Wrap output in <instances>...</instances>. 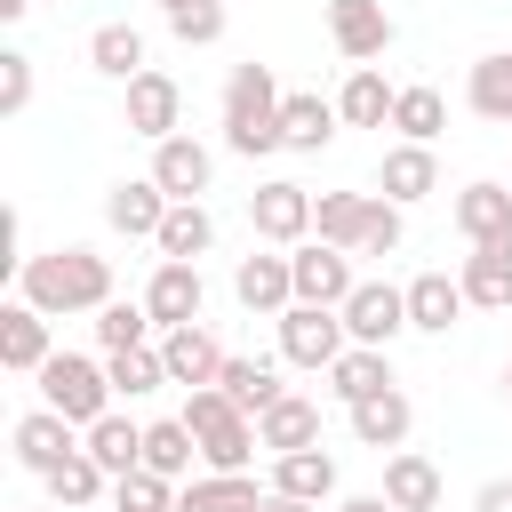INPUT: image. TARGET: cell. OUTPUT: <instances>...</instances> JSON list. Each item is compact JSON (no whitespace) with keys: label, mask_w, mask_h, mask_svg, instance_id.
Here are the masks:
<instances>
[{"label":"cell","mask_w":512,"mask_h":512,"mask_svg":"<svg viewBox=\"0 0 512 512\" xmlns=\"http://www.w3.org/2000/svg\"><path fill=\"white\" fill-rule=\"evenodd\" d=\"M16 296L32 304V312H48V320H72V312H104L112 304V256H96V248H40V256H24L16 264Z\"/></svg>","instance_id":"obj_1"},{"label":"cell","mask_w":512,"mask_h":512,"mask_svg":"<svg viewBox=\"0 0 512 512\" xmlns=\"http://www.w3.org/2000/svg\"><path fill=\"white\" fill-rule=\"evenodd\" d=\"M280 104H288V88L272 80V64H232L224 72V144L240 152V160H264V152H280Z\"/></svg>","instance_id":"obj_2"},{"label":"cell","mask_w":512,"mask_h":512,"mask_svg":"<svg viewBox=\"0 0 512 512\" xmlns=\"http://www.w3.org/2000/svg\"><path fill=\"white\" fill-rule=\"evenodd\" d=\"M312 240H328L344 256H392L408 240V224L384 192H320L312 200Z\"/></svg>","instance_id":"obj_3"},{"label":"cell","mask_w":512,"mask_h":512,"mask_svg":"<svg viewBox=\"0 0 512 512\" xmlns=\"http://www.w3.org/2000/svg\"><path fill=\"white\" fill-rule=\"evenodd\" d=\"M184 424H192V440H200V472H248L256 464V416H240L216 384L208 392H184Z\"/></svg>","instance_id":"obj_4"},{"label":"cell","mask_w":512,"mask_h":512,"mask_svg":"<svg viewBox=\"0 0 512 512\" xmlns=\"http://www.w3.org/2000/svg\"><path fill=\"white\" fill-rule=\"evenodd\" d=\"M32 384H40V408L72 416L80 432H88L96 416H112V368H104V360H88V352H56Z\"/></svg>","instance_id":"obj_5"},{"label":"cell","mask_w":512,"mask_h":512,"mask_svg":"<svg viewBox=\"0 0 512 512\" xmlns=\"http://www.w3.org/2000/svg\"><path fill=\"white\" fill-rule=\"evenodd\" d=\"M344 352H352V336H344V312H328V304H288V312H280V360H288V368H312V376H328Z\"/></svg>","instance_id":"obj_6"},{"label":"cell","mask_w":512,"mask_h":512,"mask_svg":"<svg viewBox=\"0 0 512 512\" xmlns=\"http://www.w3.org/2000/svg\"><path fill=\"white\" fill-rule=\"evenodd\" d=\"M248 224H256L264 248H304L312 240V192L288 184V176H272V184L248 192Z\"/></svg>","instance_id":"obj_7"},{"label":"cell","mask_w":512,"mask_h":512,"mask_svg":"<svg viewBox=\"0 0 512 512\" xmlns=\"http://www.w3.org/2000/svg\"><path fill=\"white\" fill-rule=\"evenodd\" d=\"M344 336L368 344V352H384L392 336H408V288H392V280H360V288L344 296Z\"/></svg>","instance_id":"obj_8"},{"label":"cell","mask_w":512,"mask_h":512,"mask_svg":"<svg viewBox=\"0 0 512 512\" xmlns=\"http://www.w3.org/2000/svg\"><path fill=\"white\" fill-rule=\"evenodd\" d=\"M288 272H296V304H328V312H344V296L360 288L352 256H344V248H328V240L288 248Z\"/></svg>","instance_id":"obj_9"},{"label":"cell","mask_w":512,"mask_h":512,"mask_svg":"<svg viewBox=\"0 0 512 512\" xmlns=\"http://www.w3.org/2000/svg\"><path fill=\"white\" fill-rule=\"evenodd\" d=\"M80 448H88V432H80L72 416H56V408H24V416H16V464H24V472L48 480V472L72 464Z\"/></svg>","instance_id":"obj_10"},{"label":"cell","mask_w":512,"mask_h":512,"mask_svg":"<svg viewBox=\"0 0 512 512\" xmlns=\"http://www.w3.org/2000/svg\"><path fill=\"white\" fill-rule=\"evenodd\" d=\"M328 40L344 64H376L400 40V24L384 16V0H328Z\"/></svg>","instance_id":"obj_11"},{"label":"cell","mask_w":512,"mask_h":512,"mask_svg":"<svg viewBox=\"0 0 512 512\" xmlns=\"http://www.w3.org/2000/svg\"><path fill=\"white\" fill-rule=\"evenodd\" d=\"M232 296H240L248 312L280 320V312L296 304V272H288V248H248V256L232 264Z\"/></svg>","instance_id":"obj_12"},{"label":"cell","mask_w":512,"mask_h":512,"mask_svg":"<svg viewBox=\"0 0 512 512\" xmlns=\"http://www.w3.org/2000/svg\"><path fill=\"white\" fill-rule=\"evenodd\" d=\"M128 136H144V144L184 136V88L168 72H136L128 80Z\"/></svg>","instance_id":"obj_13"},{"label":"cell","mask_w":512,"mask_h":512,"mask_svg":"<svg viewBox=\"0 0 512 512\" xmlns=\"http://www.w3.org/2000/svg\"><path fill=\"white\" fill-rule=\"evenodd\" d=\"M200 304H208L200 264H152V280H144V312H152V328H160V336H168V328H192V320H200Z\"/></svg>","instance_id":"obj_14"},{"label":"cell","mask_w":512,"mask_h":512,"mask_svg":"<svg viewBox=\"0 0 512 512\" xmlns=\"http://www.w3.org/2000/svg\"><path fill=\"white\" fill-rule=\"evenodd\" d=\"M48 360H56L48 312H32L24 296H8V304H0V368H8V376H40Z\"/></svg>","instance_id":"obj_15"},{"label":"cell","mask_w":512,"mask_h":512,"mask_svg":"<svg viewBox=\"0 0 512 512\" xmlns=\"http://www.w3.org/2000/svg\"><path fill=\"white\" fill-rule=\"evenodd\" d=\"M152 184H160L168 200H200V192L216 184V152H208L200 136H168V144H152Z\"/></svg>","instance_id":"obj_16"},{"label":"cell","mask_w":512,"mask_h":512,"mask_svg":"<svg viewBox=\"0 0 512 512\" xmlns=\"http://www.w3.org/2000/svg\"><path fill=\"white\" fill-rule=\"evenodd\" d=\"M168 208H176V200H168L152 176H120V184L104 192V224H112V232H128V240H160Z\"/></svg>","instance_id":"obj_17"},{"label":"cell","mask_w":512,"mask_h":512,"mask_svg":"<svg viewBox=\"0 0 512 512\" xmlns=\"http://www.w3.org/2000/svg\"><path fill=\"white\" fill-rule=\"evenodd\" d=\"M160 360H168V384L208 392V384L224 376V360H232V352H224V344H216V336L192 320V328H168V336H160Z\"/></svg>","instance_id":"obj_18"},{"label":"cell","mask_w":512,"mask_h":512,"mask_svg":"<svg viewBox=\"0 0 512 512\" xmlns=\"http://www.w3.org/2000/svg\"><path fill=\"white\" fill-rule=\"evenodd\" d=\"M448 216H456V232H464L472 248H512V192H504V184H488V176L464 184Z\"/></svg>","instance_id":"obj_19"},{"label":"cell","mask_w":512,"mask_h":512,"mask_svg":"<svg viewBox=\"0 0 512 512\" xmlns=\"http://www.w3.org/2000/svg\"><path fill=\"white\" fill-rule=\"evenodd\" d=\"M336 128H344L336 96H320V88H288V104H280V152H320V144H336Z\"/></svg>","instance_id":"obj_20"},{"label":"cell","mask_w":512,"mask_h":512,"mask_svg":"<svg viewBox=\"0 0 512 512\" xmlns=\"http://www.w3.org/2000/svg\"><path fill=\"white\" fill-rule=\"evenodd\" d=\"M376 192H384L392 208L432 200V192H440V160H432V144H392V152L376 160Z\"/></svg>","instance_id":"obj_21"},{"label":"cell","mask_w":512,"mask_h":512,"mask_svg":"<svg viewBox=\"0 0 512 512\" xmlns=\"http://www.w3.org/2000/svg\"><path fill=\"white\" fill-rule=\"evenodd\" d=\"M256 440H264V456L320 448V400H304V392H280V400L256 416Z\"/></svg>","instance_id":"obj_22"},{"label":"cell","mask_w":512,"mask_h":512,"mask_svg":"<svg viewBox=\"0 0 512 512\" xmlns=\"http://www.w3.org/2000/svg\"><path fill=\"white\" fill-rule=\"evenodd\" d=\"M392 512H440V464L416 456V448H392L384 456V488H376Z\"/></svg>","instance_id":"obj_23"},{"label":"cell","mask_w":512,"mask_h":512,"mask_svg":"<svg viewBox=\"0 0 512 512\" xmlns=\"http://www.w3.org/2000/svg\"><path fill=\"white\" fill-rule=\"evenodd\" d=\"M464 312H472L464 304V280H448V272H416L408 280V328L416 336H448Z\"/></svg>","instance_id":"obj_24"},{"label":"cell","mask_w":512,"mask_h":512,"mask_svg":"<svg viewBox=\"0 0 512 512\" xmlns=\"http://www.w3.org/2000/svg\"><path fill=\"white\" fill-rule=\"evenodd\" d=\"M216 392H224L240 416H264L288 384H280V360H264V352H232V360H224V376H216Z\"/></svg>","instance_id":"obj_25"},{"label":"cell","mask_w":512,"mask_h":512,"mask_svg":"<svg viewBox=\"0 0 512 512\" xmlns=\"http://www.w3.org/2000/svg\"><path fill=\"white\" fill-rule=\"evenodd\" d=\"M272 488H256V472H200L176 488V512H264Z\"/></svg>","instance_id":"obj_26"},{"label":"cell","mask_w":512,"mask_h":512,"mask_svg":"<svg viewBox=\"0 0 512 512\" xmlns=\"http://www.w3.org/2000/svg\"><path fill=\"white\" fill-rule=\"evenodd\" d=\"M392 104H400V88H392L376 64H352V72H344V88H336L344 128H392Z\"/></svg>","instance_id":"obj_27"},{"label":"cell","mask_w":512,"mask_h":512,"mask_svg":"<svg viewBox=\"0 0 512 512\" xmlns=\"http://www.w3.org/2000/svg\"><path fill=\"white\" fill-rule=\"evenodd\" d=\"M408 424H416V408H408V392H400V384L352 408V440H360V448H376V456H392V448L408 440Z\"/></svg>","instance_id":"obj_28"},{"label":"cell","mask_w":512,"mask_h":512,"mask_svg":"<svg viewBox=\"0 0 512 512\" xmlns=\"http://www.w3.org/2000/svg\"><path fill=\"white\" fill-rule=\"evenodd\" d=\"M200 464V440H192V424L184 416H160V424H144V472H160V480H200L192 472Z\"/></svg>","instance_id":"obj_29"},{"label":"cell","mask_w":512,"mask_h":512,"mask_svg":"<svg viewBox=\"0 0 512 512\" xmlns=\"http://www.w3.org/2000/svg\"><path fill=\"white\" fill-rule=\"evenodd\" d=\"M272 496H296V504H328V496H336V456H328V448H296V456H272Z\"/></svg>","instance_id":"obj_30"},{"label":"cell","mask_w":512,"mask_h":512,"mask_svg":"<svg viewBox=\"0 0 512 512\" xmlns=\"http://www.w3.org/2000/svg\"><path fill=\"white\" fill-rule=\"evenodd\" d=\"M152 248H160V264H200V256H208V248H216V216H208V208H200V200H176V208H168V224H160V240H152Z\"/></svg>","instance_id":"obj_31"},{"label":"cell","mask_w":512,"mask_h":512,"mask_svg":"<svg viewBox=\"0 0 512 512\" xmlns=\"http://www.w3.org/2000/svg\"><path fill=\"white\" fill-rule=\"evenodd\" d=\"M88 456H96L112 480L144 472V424H136V416H120V408H112V416H96V424H88Z\"/></svg>","instance_id":"obj_32"},{"label":"cell","mask_w":512,"mask_h":512,"mask_svg":"<svg viewBox=\"0 0 512 512\" xmlns=\"http://www.w3.org/2000/svg\"><path fill=\"white\" fill-rule=\"evenodd\" d=\"M48 504H56V512H96V504H112V472L80 448L72 464H56V472H48Z\"/></svg>","instance_id":"obj_33"},{"label":"cell","mask_w":512,"mask_h":512,"mask_svg":"<svg viewBox=\"0 0 512 512\" xmlns=\"http://www.w3.org/2000/svg\"><path fill=\"white\" fill-rule=\"evenodd\" d=\"M456 280H464L472 312H512V248H472Z\"/></svg>","instance_id":"obj_34"},{"label":"cell","mask_w":512,"mask_h":512,"mask_svg":"<svg viewBox=\"0 0 512 512\" xmlns=\"http://www.w3.org/2000/svg\"><path fill=\"white\" fill-rule=\"evenodd\" d=\"M464 104H472L488 128H512V48H496V56H480V64L464 72Z\"/></svg>","instance_id":"obj_35"},{"label":"cell","mask_w":512,"mask_h":512,"mask_svg":"<svg viewBox=\"0 0 512 512\" xmlns=\"http://www.w3.org/2000/svg\"><path fill=\"white\" fill-rule=\"evenodd\" d=\"M88 64H96L104 80H120V88H128L136 72H152V64H144V32H136V24H96V32H88Z\"/></svg>","instance_id":"obj_36"},{"label":"cell","mask_w":512,"mask_h":512,"mask_svg":"<svg viewBox=\"0 0 512 512\" xmlns=\"http://www.w3.org/2000/svg\"><path fill=\"white\" fill-rule=\"evenodd\" d=\"M328 392L344 400V408H360V400H376V392H392V360L384 352H368V344H352L336 368H328Z\"/></svg>","instance_id":"obj_37"},{"label":"cell","mask_w":512,"mask_h":512,"mask_svg":"<svg viewBox=\"0 0 512 512\" xmlns=\"http://www.w3.org/2000/svg\"><path fill=\"white\" fill-rule=\"evenodd\" d=\"M392 128H400V144H432L440 128H448V96L440 88H400V104H392Z\"/></svg>","instance_id":"obj_38"},{"label":"cell","mask_w":512,"mask_h":512,"mask_svg":"<svg viewBox=\"0 0 512 512\" xmlns=\"http://www.w3.org/2000/svg\"><path fill=\"white\" fill-rule=\"evenodd\" d=\"M104 368H112V392H120V400H144V392H160V384H168V360H160V344L104 352Z\"/></svg>","instance_id":"obj_39"},{"label":"cell","mask_w":512,"mask_h":512,"mask_svg":"<svg viewBox=\"0 0 512 512\" xmlns=\"http://www.w3.org/2000/svg\"><path fill=\"white\" fill-rule=\"evenodd\" d=\"M96 344H104V352L152 344V312H144V296H136V304H128V296H112V304L96 312Z\"/></svg>","instance_id":"obj_40"},{"label":"cell","mask_w":512,"mask_h":512,"mask_svg":"<svg viewBox=\"0 0 512 512\" xmlns=\"http://www.w3.org/2000/svg\"><path fill=\"white\" fill-rule=\"evenodd\" d=\"M112 512H176V480L128 472V480H112Z\"/></svg>","instance_id":"obj_41"},{"label":"cell","mask_w":512,"mask_h":512,"mask_svg":"<svg viewBox=\"0 0 512 512\" xmlns=\"http://www.w3.org/2000/svg\"><path fill=\"white\" fill-rule=\"evenodd\" d=\"M168 32H176L184 48H216V40H224V0H200V8L168 16Z\"/></svg>","instance_id":"obj_42"},{"label":"cell","mask_w":512,"mask_h":512,"mask_svg":"<svg viewBox=\"0 0 512 512\" xmlns=\"http://www.w3.org/2000/svg\"><path fill=\"white\" fill-rule=\"evenodd\" d=\"M24 104H32V56H24V48H8V56H0V112L16 120Z\"/></svg>","instance_id":"obj_43"},{"label":"cell","mask_w":512,"mask_h":512,"mask_svg":"<svg viewBox=\"0 0 512 512\" xmlns=\"http://www.w3.org/2000/svg\"><path fill=\"white\" fill-rule=\"evenodd\" d=\"M472 512H512V480H480V496H472Z\"/></svg>","instance_id":"obj_44"},{"label":"cell","mask_w":512,"mask_h":512,"mask_svg":"<svg viewBox=\"0 0 512 512\" xmlns=\"http://www.w3.org/2000/svg\"><path fill=\"white\" fill-rule=\"evenodd\" d=\"M336 512H392L384 496H336Z\"/></svg>","instance_id":"obj_45"},{"label":"cell","mask_w":512,"mask_h":512,"mask_svg":"<svg viewBox=\"0 0 512 512\" xmlns=\"http://www.w3.org/2000/svg\"><path fill=\"white\" fill-rule=\"evenodd\" d=\"M264 512H320V504H296V496H264Z\"/></svg>","instance_id":"obj_46"},{"label":"cell","mask_w":512,"mask_h":512,"mask_svg":"<svg viewBox=\"0 0 512 512\" xmlns=\"http://www.w3.org/2000/svg\"><path fill=\"white\" fill-rule=\"evenodd\" d=\"M24 8H32V0H0V24H16V16H24Z\"/></svg>","instance_id":"obj_47"},{"label":"cell","mask_w":512,"mask_h":512,"mask_svg":"<svg viewBox=\"0 0 512 512\" xmlns=\"http://www.w3.org/2000/svg\"><path fill=\"white\" fill-rule=\"evenodd\" d=\"M184 8H200V0H160V16H184Z\"/></svg>","instance_id":"obj_48"},{"label":"cell","mask_w":512,"mask_h":512,"mask_svg":"<svg viewBox=\"0 0 512 512\" xmlns=\"http://www.w3.org/2000/svg\"><path fill=\"white\" fill-rule=\"evenodd\" d=\"M504 392H512V360H504Z\"/></svg>","instance_id":"obj_49"},{"label":"cell","mask_w":512,"mask_h":512,"mask_svg":"<svg viewBox=\"0 0 512 512\" xmlns=\"http://www.w3.org/2000/svg\"><path fill=\"white\" fill-rule=\"evenodd\" d=\"M40 512H56V504H40Z\"/></svg>","instance_id":"obj_50"}]
</instances>
